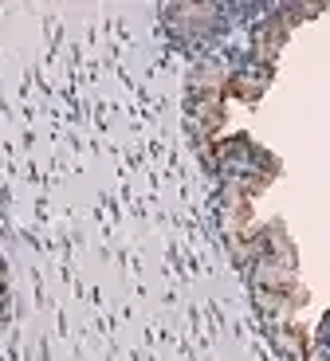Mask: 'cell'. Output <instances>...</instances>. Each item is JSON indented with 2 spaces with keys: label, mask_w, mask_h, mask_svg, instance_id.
Returning a JSON list of instances; mask_svg holds the SVG:
<instances>
[]
</instances>
